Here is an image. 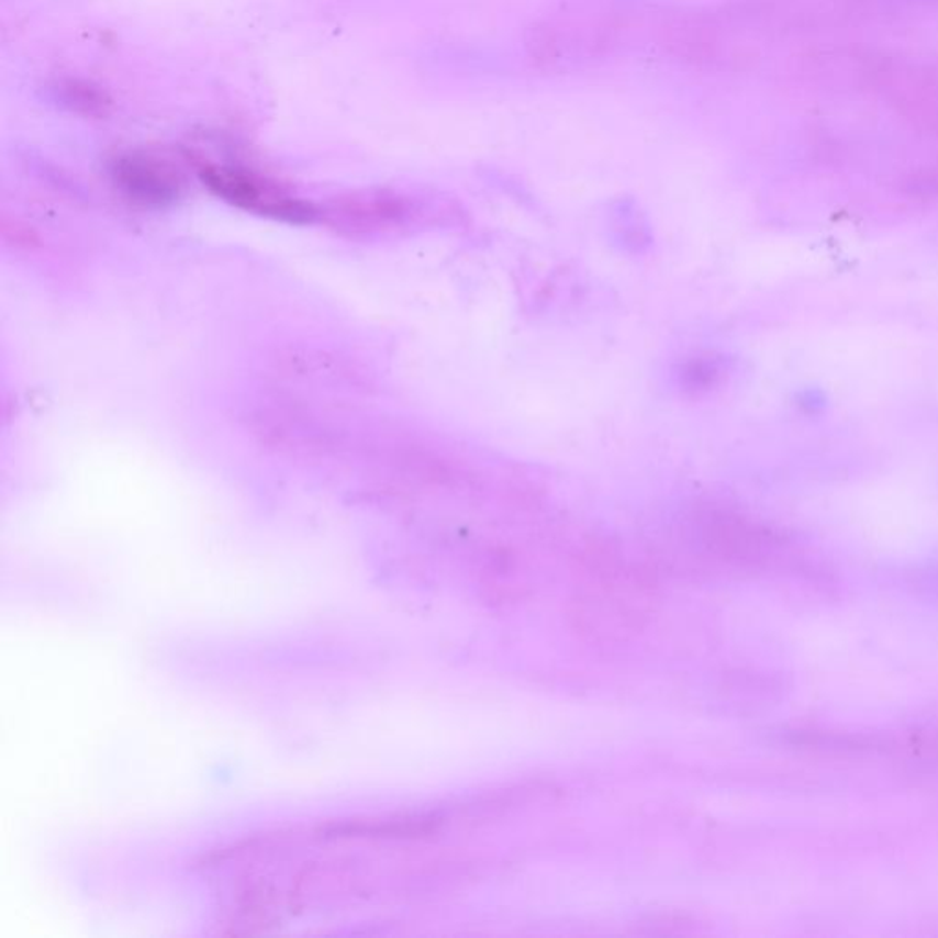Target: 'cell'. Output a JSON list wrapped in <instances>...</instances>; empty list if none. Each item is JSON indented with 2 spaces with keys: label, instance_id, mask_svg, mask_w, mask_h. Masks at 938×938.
I'll list each match as a JSON object with an SVG mask.
<instances>
[{
  "label": "cell",
  "instance_id": "3",
  "mask_svg": "<svg viewBox=\"0 0 938 938\" xmlns=\"http://www.w3.org/2000/svg\"><path fill=\"white\" fill-rule=\"evenodd\" d=\"M59 94H62L65 105L70 107L72 111L87 114V116H105L111 109L109 96L94 85L87 83V81L68 79L62 83Z\"/></svg>",
  "mask_w": 938,
  "mask_h": 938
},
{
  "label": "cell",
  "instance_id": "1",
  "mask_svg": "<svg viewBox=\"0 0 938 938\" xmlns=\"http://www.w3.org/2000/svg\"><path fill=\"white\" fill-rule=\"evenodd\" d=\"M200 178L211 193L238 210L292 224H306L317 215L310 202L288 194L284 189L248 169L210 164L200 169Z\"/></svg>",
  "mask_w": 938,
  "mask_h": 938
},
{
  "label": "cell",
  "instance_id": "2",
  "mask_svg": "<svg viewBox=\"0 0 938 938\" xmlns=\"http://www.w3.org/2000/svg\"><path fill=\"white\" fill-rule=\"evenodd\" d=\"M112 180L125 199L145 208H164L175 202L182 191L178 172L155 156H120L112 166Z\"/></svg>",
  "mask_w": 938,
  "mask_h": 938
}]
</instances>
